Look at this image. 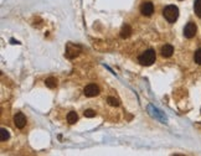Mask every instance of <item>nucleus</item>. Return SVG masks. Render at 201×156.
I'll return each mask as SVG.
<instances>
[{
    "label": "nucleus",
    "mask_w": 201,
    "mask_h": 156,
    "mask_svg": "<svg viewBox=\"0 0 201 156\" xmlns=\"http://www.w3.org/2000/svg\"><path fill=\"white\" fill-rule=\"evenodd\" d=\"M194 60H195V62L198 63V64H200L201 66V48H199V50L195 52V55H194Z\"/></svg>",
    "instance_id": "obj_16"
},
{
    "label": "nucleus",
    "mask_w": 201,
    "mask_h": 156,
    "mask_svg": "<svg viewBox=\"0 0 201 156\" xmlns=\"http://www.w3.org/2000/svg\"><path fill=\"white\" fill-rule=\"evenodd\" d=\"M163 15H164V18H165L168 23L174 24L179 18V9L175 5H168L163 10Z\"/></svg>",
    "instance_id": "obj_1"
},
{
    "label": "nucleus",
    "mask_w": 201,
    "mask_h": 156,
    "mask_svg": "<svg viewBox=\"0 0 201 156\" xmlns=\"http://www.w3.org/2000/svg\"><path fill=\"white\" fill-rule=\"evenodd\" d=\"M194 11H195V14H196L199 18H201V0H195Z\"/></svg>",
    "instance_id": "obj_13"
},
{
    "label": "nucleus",
    "mask_w": 201,
    "mask_h": 156,
    "mask_svg": "<svg viewBox=\"0 0 201 156\" xmlns=\"http://www.w3.org/2000/svg\"><path fill=\"white\" fill-rule=\"evenodd\" d=\"M173 53H174V47L171 46V45H164L163 47H162V56L163 57H171L173 56Z\"/></svg>",
    "instance_id": "obj_8"
},
{
    "label": "nucleus",
    "mask_w": 201,
    "mask_h": 156,
    "mask_svg": "<svg viewBox=\"0 0 201 156\" xmlns=\"http://www.w3.org/2000/svg\"><path fill=\"white\" fill-rule=\"evenodd\" d=\"M0 134H1V138H0V139H1V141H6V140L10 138V134H9V131H8L6 129H4V128L0 130Z\"/></svg>",
    "instance_id": "obj_14"
},
{
    "label": "nucleus",
    "mask_w": 201,
    "mask_h": 156,
    "mask_svg": "<svg viewBox=\"0 0 201 156\" xmlns=\"http://www.w3.org/2000/svg\"><path fill=\"white\" fill-rule=\"evenodd\" d=\"M45 84H46V87L54 89V88H56V86H57V79H56L55 77H49V78H46Z\"/></svg>",
    "instance_id": "obj_10"
},
{
    "label": "nucleus",
    "mask_w": 201,
    "mask_h": 156,
    "mask_svg": "<svg viewBox=\"0 0 201 156\" xmlns=\"http://www.w3.org/2000/svg\"><path fill=\"white\" fill-rule=\"evenodd\" d=\"M107 102H108V104L112 105V107H119V105H121L119 99H117V98H114V97H108V98H107Z\"/></svg>",
    "instance_id": "obj_12"
},
{
    "label": "nucleus",
    "mask_w": 201,
    "mask_h": 156,
    "mask_svg": "<svg viewBox=\"0 0 201 156\" xmlns=\"http://www.w3.org/2000/svg\"><path fill=\"white\" fill-rule=\"evenodd\" d=\"M83 94H85L86 97H90V98L96 97V95L100 94V88H98V86H96V84H88V86L85 87Z\"/></svg>",
    "instance_id": "obj_6"
},
{
    "label": "nucleus",
    "mask_w": 201,
    "mask_h": 156,
    "mask_svg": "<svg viewBox=\"0 0 201 156\" xmlns=\"http://www.w3.org/2000/svg\"><path fill=\"white\" fill-rule=\"evenodd\" d=\"M14 124L18 129H24L26 125V117L23 113H16L14 117Z\"/></svg>",
    "instance_id": "obj_7"
},
{
    "label": "nucleus",
    "mask_w": 201,
    "mask_h": 156,
    "mask_svg": "<svg viewBox=\"0 0 201 156\" xmlns=\"http://www.w3.org/2000/svg\"><path fill=\"white\" fill-rule=\"evenodd\" d=\"M77 120H78V115H77L76 112H70V113L67 114V122H68L70 124H76Z\"/></svg>",
    "instance_id": "obj_11"
},
{
    "label": "nucleus",
    "mask_w": 201,
    "mask_h": 156,
    "mask_svg": "<svg viewBox=\"0 0 201 156\" xmlns=\"http://www.w3.org/2000/svg\"><path fill=\"white\" fill-rule=\"evenodd\" d=\"M140 13L144 15V16H152L153 13H154V5L153 3L150 1H144L142 5H140Z\"/></svg>",
    "instance_id": "obj_4"
},
{
    "label": "nucleus",
    "mask_w": 201,
    "mask_h": 156,
    "mask_svg": "<svg viewBox=\"0 0 201 156\" xmlns=\"http://www.w3.org/2000/svg\"><path fill=\"white\" fill-rule=\"evenodd\" d=\"M131 35H132V28L128 24H124L122 26V30H121V37L122 38H128Z\"/></svg>",
    "instance_id": "obj_9"
},
{
    "label": "nucleus",
    "mask_w": 201,
    "mask_h": 156,
    "mask_svg": "<svg viewBox=\"0 0 201 156\" xmlns=\"http://www.w3.org/2000/svg\"><path fill=\"white\" fill-rule=\"evenodd\" d=\"M10 42H11L13 45H19V43H20L19 41H16V40H14V38H11V40H10Z\"/></svg>",
    "instance_id": "obj_17"
},
{
    "label": "nucleus",
    "mask_w": 201,
    "mask_h": 156,
    "mask_svg": "<svg viewBox=\"0 0 201 156\" xmlns=\"http://www.w3.org/2000/svg\"><path fill=\"white\" fill-rule=\"evenodd\" d=\"M83 115H85L86 118H95V117H96V112H95L93 109H86L85 113H83Z\"/></svg>",
    "instance_id": "obj_15"
},
{
    "label": "nucleus",
    "mask_w": 201,
    "mask_h": 156,
    "mask_svg": "<svg viewBox=\"0 0 201 156\" xmlns=\"http://www.w3.org/2000/svg\"><path fill=\"white\" fill-rule=\"evenodd\" d=\"M155 58H157V55H155V51L153 50V48H149V50H147V51H144L140 56H139V58H138V61L139 63L142 64V66H152L153 63L155 62Z\"/></svg>",
    "instance_id": "obj_2"
},
{
    "label": "nucleus",
    "mask_w": 201,
    "mask_h": 156,
    "mask_svg": "<svg viewBox=\"0 0 201 156\" xmlns=\"http://www.w3.org/2000/svg\"><path fill=\"white\" fill-rule=\"evenodd\" d=\"M81 51H82V46L81 45L68 42L66 45V50H65V57H67L68 60H73L81 53Z\"/></svg>",
    "instance_id": "obj_3"
},
{
    "label": "nucleus",
    "mask_w": 201,
    "mask_h": 156,
    "mask_svg": "<svg viewBox=\"0 0 201 156\" xmlns=\"http://www.w3.org/2000/svg\"><path fill=\"white\" fill-rule=\"evenodd\" d=\"M196 31H198V28L194 23H188L184 28V36L186 38H193L195 35H196Z\"/></svg>",
    "instance_id": "obj_5"
}]
</instances>
